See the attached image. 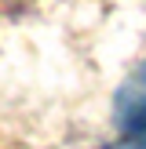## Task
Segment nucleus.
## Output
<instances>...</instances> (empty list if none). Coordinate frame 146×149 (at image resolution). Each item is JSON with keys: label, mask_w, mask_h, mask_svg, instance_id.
<instances>
[{"label": "nucleus", "mask_w": 146, "mask_h": 149, "mask_svg": "<svg viewBox=\"0 0 146 149\" xmlns=\"http://www.w3.org/2000/svg\"><path fill=\"white\" fill-rule=\"evenodd\" d=\"M113 120L124 135H142L146 131V62L117 87Z\"/></svg>", "instance_id": "f257e3e1"}]
</instances>
